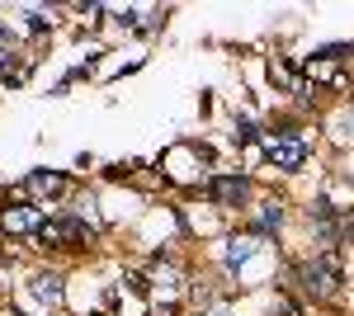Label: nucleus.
I'll use <instances>...</instances> for the list:
<instances>
[{
	"label": "nucleus",
	"mask_w": 354,
	"mask_h": 316,
	"mask_svg": "<svg viewBox=\"0 0 354 316\" xmlns=\"http://www.w3.org/2000/svg\"><path fill=\"white\" fill-rule=\"evenodd\" d=\"M270 160H274V165H283V170H293V165L307 160V147H302V142H279V137H274V142H270Z\"/></svg>",
	"instance_id": "obj_1"
},
{
	"label": "nucleus",
	"mask_w": 354,
	"mask_h": 316,
	"mask_svg": "<svg viewBox=\"0 0 354 316\" xmlns=\"http://www.w3.org/2000/svg\"><path fill=\"white\" fill-rule=\"evenodd\" d=\"M213 198H218V203H241L245 198V180H213Z\"/></svg>",
	"instance_id": "obj_2"
},
{
	"label": "nucleus",
	"mask_w": 354,
	"mask_h": 316,
	"mask_svg": "<svg viewBox=\"0 0 354 316\" xmlns=\"http://www.w3.org/2000/svg\"><path fill=\"white\" fill-rule=\"evenodd\" d=\"M279 222H283V208H279V203H265V212H260V227L270 232V227H279Z\"/></svg>",
	"instance_id": "obj_3"
},
{
	"label": "nucleus",
	"mask_w": 354,
	"mask_h": 316,
	"mask_svg": "<svg viewBox=\"0 0 354 316\" xmlns=\"http://www.w3.org/2000/svg\"><path fill=\"white\" fill-rule=\"evenodd\" d=\"M57 284H62V279H48V274H43V279H38V297L57 302V297H62V288H57Z\"/></svg>",
	"instance_id": "obj_4"
}]
</instances>
